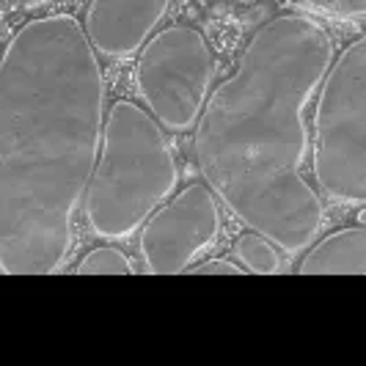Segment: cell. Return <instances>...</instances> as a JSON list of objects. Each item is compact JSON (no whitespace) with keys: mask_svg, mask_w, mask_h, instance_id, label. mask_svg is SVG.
I'll list each match as a JSON object with an SVG mask.
<instances>
[{"mask_svg":"<svg viewBox=\"0 0 366 366\" xmlns=\"http://www.w3.org/2000/svg\"><path fill=\"white\" fill-rule=\"evenodd\" d=\"M102 69L69 14L31 19L0 58V270L50 275L97 163Z\"/></svg>","mask_w":366,"mask_h":366,"instance_id":"obj_1","label":"cell"},{"mask_svg":"<svg viewBox=\"0 0 366 366\" xmlns=\"http://www.w3.org/2000/svg\"><path fill=\"white\" fill-rule=\"evenodd\" d=\"M330 61L333 41L320 22L281 14L251 36L196 119L193 152L209 190L287 254L309 248L325 220L303 163L306 105Z\"/></svg>","mask_w":366,"mask_h":366,"instance_id":"obj_2","label":"cell"},{"mask_svg":"<svg viewBox=\"0 0 366 366\" xmlns=\"http://www.w3.org/2000/svg\"><path fill=\"white\" fill-rule=\"evenodd\" d=\"M179 179L174 149L157 119L119 99L102 122V138L86 187V218L105 239L132 237L174 193Z\"/></svg>","mask_w":366,"mask_h":366,"instance_id":"obj_3","label":"cell"},{"mask_svg":"<svg viewBox=\"0 0 366 366\" xmlns=\"http://www.w3.org/2000/svg\"><path fill=\"white\" fill-rule=\"evenodd\" d=\"M314 110V179L330 202H366V41L330 61Z\"/></svg>","mask_w":366,"mask_h":366,"instance_id":"obj_4","label":"cell"},{"mask_svg":"<svg viewBox=\"0 0 366 366\" xmlns=\"http://www.w3.org/2000/svg\"><path fill=\"white\" fill-rule=\"evenodd\" d=\"M212 50L193 25H171L147 39L135 64V86L154 119L171 132L196 124L212 83Z\"/></svg>","mask_w":366,"mask_h":366,"instance_id":"obj_5","label":"cell"},{"mask_svg":"<svg viewBox=\"0 0 366 366\" xmlns=\"http://www.w3.org/2000/svg\"><path fill=\"white\" fill-rule=\"evenodd\" d=\"M141 254L149 273L177 275L220 234L218 196L209 184L193 182L157 207L141 226Z\"/></svg>","mask_w":366,"mask_h":366,"instance_id":"obj_6","label":"cell"},{"mask_svg":"<svg viewBox=\"0 0 366 366\" xmlns=\"http://www.w3.org/2000/svg\"><path fill=\"white\" fill-rule=\"evenodd\" d=\"M171 0H92L83 31L97 53L127 58L141 50Z\"/></svg>","mask_w":366,"mask_h":366,"instance_id":"obj_7","label":"cell"},{"mask_svg":"<svg viewBox=\"0 0 366 366\" xmlns=\"http://www.w3.org/2000/svg\"><path fill=\"white\" fill-rule=\"evenodd\" d=\"M300 275H364L366 229L347 226L320 239L297 264Z\"/></svg>","mask_w":366,"mask_h":366,"instance_id":"obj_8","label":"cell"},{"mask_svg":"<svg viewBox=\"0 0 366 366\" xmlns=\"http://www.w3.org/2000/svg\"><path fill=\"white\" fill-rule=\"evenodd\" d=\"M234 254H237L242 270L259 275H275L281 273V257L275 251V245L264 234L259 232H245L234 245Z\"/></svg>","mask_w":366,"mask_h":366,"instance_id":"obj_9","label":"cell"},{"mask_svg":"<svg viewBox=\"0 0 366 366\" xmlns=\"http://www.w3.org/2000/svg\"><path fill=\"white\" fill-rule=\"evenodd\" d=\"M77 275H132V264L129 259L113 248V245H102V248H94L86 257L77 262L74 267Z\"/></svg>","mask_w":366,"mask_h":366,"instance_id":"obj_10","label":"cell"},{"mask_svg":"<svg viewBox=\"0 0 366 366\" xmlns=\"http://www.w3.org/2000/svg\"><path fill=\"white\" fill-rule=\"evenodd\" d=\"M300 6L330 19H342V22H355L366 11V0H300Z\"/></svg>","mask_w":366,"mask_h":366,"instance_id":"obj_11","label":"cell"},{"mask_svg":"<svg viewBox=\"0 0 366 366\" xmlns=\"http://www.w3.org/2000/svg\"><path fill=\"white\" fill-rule=\"evenodd\" d=\"M184 273L187 275H242L245 270L237 267V264H232V262H226V259H207V262L196 264V267H184Z\"/></svg>","mask_w":366,"mask_h":366,"instance_id":"obj_12","label":"cell"}]
</instances>
